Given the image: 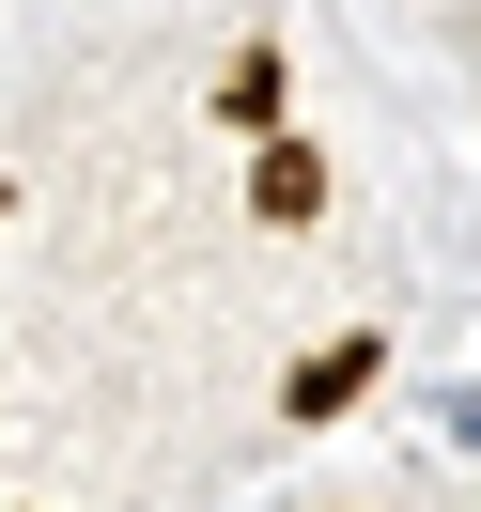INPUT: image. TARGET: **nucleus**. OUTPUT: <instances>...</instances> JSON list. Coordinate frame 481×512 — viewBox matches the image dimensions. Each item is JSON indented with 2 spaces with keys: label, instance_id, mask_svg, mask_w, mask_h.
Listing matches in <instances>:
<instances>
[{
  "label": "nucleus",
  "instance_id": "f257e3e1",
  "mask_svg": "<svg viewBox=\"0 0 481 512\" xmlns=\"http://www.w3.org/2000/svg\"><path fill=\"white\" fill-rule=\"evenodd\" d=\"M373 373H388L373 342H326V357H295V388H280V419H342V404H357V388H373Z\"/></svg>",
  "mask_w": 481,
  "mask_h": 512
},
{
  "label": "nucleus",
  "instance_id": "f03ea898",
  "mask_svg": "<svg viewBox=\"0 0 481 512\" xmlns=\"http://www.w3.org/2000/svg\"><path fill=\"white\" fill-rule=\"evenodd\" d=\"M249 202H264V218H326V156H311V140H264V171H249Z\"/></svg>",
  "mask_w": 481,
  "mask_h": 512
},
{
  "label": "nucleus",
  "instance_id": "7ed1b4c3",
  "mask_svg": "<svg viewBox=\"0 0 481 512\" xmlns=\"http://www.w3.org/2000/svg\"><path fill=\"white\" fill-rule=\"evenodd\" d=\"M218 125H280V47H249V63L218 78Z\"/></svg>",
  "mask_w": 481,
  "mask_h": 512
}]
</instances>
